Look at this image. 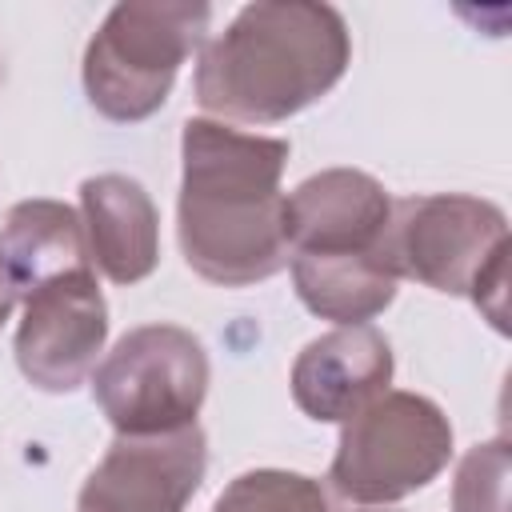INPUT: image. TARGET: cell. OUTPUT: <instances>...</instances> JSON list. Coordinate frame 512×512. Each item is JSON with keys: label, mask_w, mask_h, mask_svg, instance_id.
<instances>
[{"label": "cell", "mask_w": 512, "mask_h": 512, "mask_svg": "<svg viewBox=\"0 0 512 512\" xmlns=\"http://www.w3.org/2000/svg\"><path fill=\"white\" fill-rule=\"evenodd\" d=\"M212 512H332L320 480L284 468H252L228 480Z\"/></svg>", "instance_id": "cell-14"}, {"label": "cell", "mask_w": 512, "mask_h": 512, "mask_svg": "<svg viewBox=\"0 0 512 512\" xmlns=\"http://www.w3.org/2000/svg\"><path fill=\"white\" fill-rule=\"evenodd\" d=\"M296 296L304 308L320 320L368 324L396 300V272L388 264V252L380 256H356V260H292Z\"/></svg>", "instance_id": "cell-13"}, {"label": "cell", "mask_w": 512, "mask_h": 512, "mask_svg": "<svg viewBox=\"0 0 512 512\" xmlns=\"http://www.w3.org/2000/svg\"><path fill=\"white\" fill-rule=\"evenodd\" d=\"M212 8L188 0H124L84 48L88 104L116 120H148L172 92L180 64L204 44Z\"/></svg>", "instance_id": "cell-4"}, {"label": "cell", "mask_w": 512, "mask_h": 512, "mask_svg": "<svg viewBox=\"0 0 512 512\" xmlns=\"http://www.w3.org/2000/svg\"><path fill=\"white\" fill-rule=\"evenodd\" d=\"M176 236L188 268L220 288H248L288 268V228L280 176L288 140L188 120L180 136Z\"/></svg>", "instance_id": "cell-1"}, {"label": "cell", "mask_w": 512, "mask_h": 512, "mask_svg": "<svg viewBox=\"0 0 512 512\" xmlns=\"http://www.w3.org/2000/svg\"><path fill=\"white\" fill-rule=\"evenodd\" d=\"M348 60V24L332 4L260 0L200 48L192 92L220 120L280 124L328 96Z\"/></svg>", "instance_id": "cell-2"}, {"label": "cell", "mask_w": 512, "mask_h": 512, "mask_svg": "<svg viewBox=\"0 0 512 512\" xmlns=\"http://www.w3.org/2000/svg\"><path fill=\"white\" fill-rule=\"evenodd\" d=\"M508 472H512V452L504 436L468 448L456 468L452 508L456 512H508Z\"/></svg>", "instance_id": "cell-15"}, {"label": "cell", "mask_w": 512, "mask_h": 512, "mask_svg": "<svg viewBox=\"0 0 512 512\" xmlns=\"http://www.w3.org/2000/svg\"><path fill=\"white\" fill-rule=\"evenodd\" d=\"M0 248L12 260L24 296L72 268H88V240H84V224L76 216V208H68L64 200H20L12 204V212L4 216L0 228Z\"/></svg>", "instance_id": "cell-12"}, {"label": "cell", "mask_w": 512, "mask_h": 512, "mask_svg": "<svg viewBox=\"0 0 512 512\" xmlns=\"http://www.w3.org/2000/svg\"><path fill=\"white\" fill-rule=\"evenodd\" d=\"M384 252L396 280L472 296L492 328L508 332V216L492 200L460 192L396 200Z\"/></svg>", "instance_id": "cell-3"}, {"label": "cell", "mask_w": 512, "mask_h": 512, "mask_svg": "<svg viewBox=\"0 0 512 512\" xmlns=\"http://www.w3.org/2000/svg\"><path fill=\"white\" fill-rule=\"evenodd\" d=\"M392 368V344L380 328H332L300 348L292 364V400L308 420L344 424L388 392Z\"/></svg>", "instance_id": "cell-10"}, {"label": "cell", "mask_w": 512, "mask_h": 512, "mask_svg": "<svg viewBox=\"0 0 512 512\" xmlns=\"http://www.w3.org/2000/svg\"><path fill=\"white\" fill-rule=\"evenodd\" d=\"M208 440L200 424L160 436H116L88 472L76 512H184L200 492Z\"/></svg>", "instance_id": "cell-8"}, {"label": "cell", "mask_w": 512, "mask_h": 512, "mask_svg": "<svg viewBox=\"0 0 512 512\" xmlns=\"http://www.w3.org/2000/svg\"><path fill=\"white\" fill-rule=\"evenodd\" d=\"M108 340V304L88 268L60 272L24 296L16 364L40 392H72L96 372Z\"/></svg>", "instance_id": "cell-7"}, {"label": "cell", "mask_w": 512, "mask_h": 512, "mask_svg": "<svg viewBox=\"0 0 512 512\" xmlns=\"http://www.w3.org/2000/svg\"><path fill=\"white\" fill-rule=\"evenodd\" d=\"M88 260L112 284H140L160 264V216L140 180L100 172L80 184Z\"/></svg>", "instance_id": "cell-11"}, {"label": "cell", "mask_w": 512, "mask_h": 512, "mask_svg": "<svg viewBox=\"0 0 512 512\" xmlns=\"http://www.w3.org/2000/svg\"><path fill=\"white\" fill-rule=\"evenodd\" d=\"M392 200L360 168H324L284 196L288 260H356L380 256Z\"/></svg>", "instance_id": "cell-9"}, {"label": "cell", "mask_w": 512, "mask_h": 512, "mask_svg": "<svg viewBox=\"0 0 512 512\" xmlns=\"http://www.w3.org/2000/svg\"><path fill=\"white\" fill-rule=\"evenodd\" d=\"M452 460V424L420 392H384L344 420L328 480L352 504H396Z\"/></svg>", "instance_id": "cell-5"}, {"label": "cell", "mask_w": 512, "mask_h": 512, "mask_svg": "<svg viewBox=\"0 0 512 512\" xmlns=\"http://www.w3.org/2000/svg\"><path fill=\"white\" fill-rule=\"evenodd\" d=\"M16 300H24V284H20V276H16V268H12V260H8V256H4V248H0V324L12 316Z\"/></svg>", "instance_id": "cell-16"}, {"label": "cell", "mask_w": 512, "mask_h": 512, "mask_svg": "<svg viewBox=\"0 0 512 512\" xmlns=\"http://www.w3.org/2000/svg\"><path fill=\"white\" fill-rule=\"evenodd\" d=\"M208 376V352L188 328L140 324L92 372V396L116 436H160L196 424Z\"/></svg>", "instance_id": "cell-6"}]
</instances>
